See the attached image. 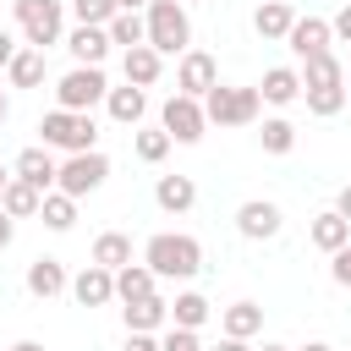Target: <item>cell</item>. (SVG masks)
Wrapping results in <instances>:
<instances>
[{
	"instance_id": "33",
	"label": "cell",
	"mask_w": 351,
	"mask_h": 351,
	"mask_svg": "<svg viewBox=\"0 0 351 351\" xmlns=\"http://www.w3.org/2000/svg\"><path fill=\"white\" fill-rule=\"evenodd\" d=\"M115 0H71V16H77V27H110L115 22Z\"/></svg>"
},
{
	"instance_id": "10",
	"label": "cell",
	"mask_w": 351,
	"mask_h": 351,
	"mask_svg": "<svg viewBox=\"0 0 351 351\" xmlns=\"http://www.w3.org/2000/svg\"><path fill=\"white\" fill-rule=\"evenodd\" d=\"M280 225H285V214H280V203H269V197H247V203L236 208V230H241L247 241H269V236H280Z\"/></svg>"
},
{
	"instance_id": "21",
	"label": "cell",
	"mask_w": 351,
	"mask_h": 351,
	"mask_svg": "<svg viewBox=\"0 0 351 351\" xmlns=\"http://www.w3.org/2000/svg\"><path fill=\"white\" fill-rule=\"evenodd\" d=\"M121 71H126V82H132V88H154V82H159V71H165V55H159L154 44H137V49H126Z\"/></svg>"
},
{
	"instance_id": "35",
	"label": "cell",
	"mask_w": 351,
	"mask_h": 351,
	"mask_svg": "<svg viewBox=\"0 0 351 351\" xmlns=\"http://www.w3.org/2000/svg\"><path fill=\"white\" fill-rule=\"evenodd\" d=\"M346 104H351V99H346V88H313V93H307V110H313V115H324V121H329V115H340Z\"/></svg>"
},
{
	"instance_id": "44",
	"label": "cell",
	"mask_w": 351,
	"mask_h": 351,
	"mask_svg": "<svg viewBox=\"0 0 351 351\" xmlns=\"http://www.w3.org/2000/svg\"><path fill=\"white\" fill-rule=\"evenodd\" d=\"M121 11H143V5H154V0H115Z\"/></svg>"
},
{
	"instance_id": "19",
	"label": "cell",
	"mask_w": 351,
	"mask_h": 351,
	"mask_svg": "<svg viewBox=\"0 0 351 351\" xmlns=\"http://www.w3.org/2000/svg\"><path fill=\"white\" fill-rule=\"evenodd\" d=\"M121 318H126V335H154V329H170V302L165 296H148V302L121 307Z\"/></svg>"
},
{
	"instance_id": "18",
	"label": "cell",
	"mask_w": 351,
	"mask_h": 351,
	"mask_svg": "<svg viewBox=\"0 0 351 351\" xmlns=\"http://www.w3.org/2000/svg\"><path fill=\"white\" fill-rule=\"evenodd\" d=\"M307 236H313V247L318 252H340V247H351V219H340L335 208H324V214H313V225H307Z\"/></svg>"
},
{
	"instance_id": "38",
	"label": "cell",
	"mask_w": 351,
	"mask_h": 351,
	"mask_svg": "<svg viewBox=\"0 0 351 351\" xmlns=\"http://www.w3.org/2000/svg\"><path fill=\"white\" fill-rule=\"evenodd\" d=\"M329 274H335V285H351V247L335 252V269H329Z\"/></svg>"
},
{
	"instance_id": "9",
	"label": "cell",
	"mask_w": 351,
	"mask_h": 351,
	"mask_svg": "<svg viewBox=\"0 0 351 351\" xmlns=\"http://www.w3.org/2000/svg\"><path fill=\"white\" fill-rule=\"evenodd\" d=\"M219 88V66H214V55L208 49H186L181 60H176V93H186V99H208Z\"/></svg>"
},
{
	"instance_id": "39",
	"label": "cell",
	"mask_w": 351,
	"mask_h": 351,
	"mask_svg": "<svg viewBox=\"0 0 351 351\" xmlns=\"http://www.w3.org/2000/svg\"><path fill=\"white\" fill-rule=\"evenodd\" d=\"M16 49H22V44L11 38V27H0V71H5L11 60H16Z\"/></svg>"
},
{
	"instance_id": "43",
	"label": "cell",
	"mask_w": 351,
	"mask_h": 351,
	"mask_svg": "<svg viewBox=\"0 0 351 351\" xmlns=\"http://www.w3.org/2000/svg\"><path fill=\"white\" fill-rule=\"evenodd\" d=\"M214 351H247V340H230V335H225V340H219Z\"/></svg>"
},
{
	"instance_id": "49",
	"label": "cell",
	"mask_w": 351,
	"mask_h": 351,
	"mask_svg": "<svg viewBox=\"0 0 351 351\" xmlns=\"http://www.w3.org/2000/svg\"><path fill=\"white\" fill-rule=\"evenodd\" d=\"M263 351H291V346H263Z\"/></svg>"
},
{
	"instance_id": "13",
	"label": "cell",
	"mask_w": 351,
	"mask_h": 351,
	"mask_svg": "<svg viewBox=\"0 0 351 351\" xmlns=\"http://www.w3.org/2000/svg\"><path fill=\"white\" fill-rule=\"evenodd\" d=\"M60 291H71V274H66V263H60V258H33V263H27V296H38V302H55Z\"/></svg>"
},
{
	"instance_id": "6",
	"label": "cell",
	"mask_w": 351,
	"mask_h": 351,
	"mask_svg": "<svg viewBox=\"0 0 351 351\" xmlns=\"http://www.w3.org/2000/svg\"><path fill=\"white\" fill-rule=\"evenodd\" d=\"M38 132H44V148H66V154H93V143H99L93 115H77V110H49L38 121Z\"/></svg>"
},
{
	"instance_id": "31",
	"label": "cell",
	"mask_w": 351,
	"mask_h": 351,
	"mask_svg": "<svg viewBox=\"0 0 351 351\" xmlns=\"http://www.w3.org/2000/svg\"><path fill=\"white\" fill-rule=\"evenodd\" d=\"M38 219H44L49 230H71V225H77V197H66V192H44Z\"/></svg>"
},
{
	"instance_id": "24",
	"label": "cell",
	"mask_w": 351,
	"mask_h": 351,
	"mask_svg": "<svg viewBox=\"0 0 351 351\" xmlns=\"http://www.w3.org/2000/svg\"><path fill=\"white\" fill-rule=\"evenodd\" d=\"M219 329H225L230 340H252V335L263 329V307H258V302H230V307L219 313Z\"/></svg>"
},
{
	"instance_id": "12",
	"label": "cell",
	"mask_w": 351,
	"mask_h": 351,
	"mask_svg": "<svg viewBox=\"0 0 351 351\" xmlns=\"http://www.w3.org/2000/svg\"><path fill=\"white\" fill-rule=\"evenodd\" d=\"M291 55L296 60H313V55H329V44H335V33H329V22L324 16H296V27H291Z\"/></svg>"
},
{
	"instance_id": "5",
	"label": "cell",
	"mask_w": 351,
	"mask_h": 351,
	"mask_svg": "<svg viewBox=\"0 0 351 351\" xmlns=\"http://www.w3.org/2000/svg\"><path fill=\"white\" fill-rule=\"evenodd\" d=\"M203 115H208V126H252V121L263 115V93H258V88H230V82H219V88L203 99Z\"/></svg>"
},
{
	"instance_id": "23",
	"label": "cell",
	"mask_w": 351,
	"mask_h": 351,
	"mask_svg": "<svg viewBox=\"0 0 351 351\" xmlns=\"http://www.w3.org/2000/svg\"><path fill=\"white\" fill-rule=\"evenodd\" d=\"M313 88H346V66L335 60V49L302 60V93H313Z\"/></svg>"
},
{
	"instance_id": "37",
	"label": "cell",
	"mask_w": 351,
	"mask_h": 351,
	"mask_svg": "<svg viewBox=\"0 0 351 351\" xmlns=\"http://www.w3.org/2000/svg\"><path fill=\"white\" fill-rule=\"evenodd\" d=\"M329 33H335L340 44H351V0H346V5H340V11L329 16Z\"/></svg>"
},
{
	"instance_id": "48",
	"label": "cell",
	"mask_w": 351,
	"mask_h": 351,
	"mask_svg": "<svg viewBox=\"0 0 351 351\" xmlns=\"http://www.w3.org/2000/svg\"><path fill=\"white\" fill-rule=\"evenodd\" d=\"M5 186H11V170H5V165H0V192H5Z\"/></svg>"
},
{
	"instance_id": "14",
	"label": "cell",
	"mask_w": 351,
	"mask_h": 351,
	"mask_svg": "<svg viewBox=\"0 0 351 351\" xmlns=\"http://www.w3.org/2000/svg\"><path fill=\"white\" fill-rule=\"evenodd\" d=\"M71 296H77V307H104V302H115V269L88 263L82 274H71Z\"/></svg>"
},
{
	"instance_id": "11",
	"label": "cell",
	"mask_w": 351,
	"mask_h": 351,
	"mask_svg": "<svg viewBox=\"0 0 351 351\" xmlns=\"http://www.w3.org/2000/svg\"><path fill=\"white\" fill-rule=\"evenodd\" d=\"M11 176H16V181H27V186H38V192H55V181H60V159L38 143V148H22V154H16Z\"/></svg>"
},
{
	"instance_id": "8",
	"label": "cell",
	"mask_w": 351,
	"mask_h": 351,
	"mask_svg": "<svg viewBox=\"0 0 351 351\" xmlns=\"http://www.w3.org/2000/svg\"><path fill=\"white\" fill-rule=\"evenodd\" d=\"M159 126L170 132V143H197L208 132V115H203V99H186V93H170L165 110H159Z\"/></svg>"
},
{
	"instance_id": "7",
	"label": "cell",
	"mask_w": 351,
	"mask_h": 351,
	"mask_svg": "<svg viewBox=\"0 0 351 351\" xmlns=\"http://www.w3.org/2000/svg\"><path fill=\"white\" fill-rule=\"evenodd\" d=\"M110 181V159L93 148V154H66L60 159V181H55V192H66V197H88V192H99Z\"/></svg>"
},
{
	"instance_id": "25",
	"label": "cell",
	"mask_w": 351,
	"mask_h": 351,
	"mask_svg": "<svg viewBox=\"0 0 351 351\" xmlns=\"http://www.w3.org/2000/svg\"><path fill=\"white\" fill-rule=\"evenodd\" d=\"M208 318H214V307H208L203 291H181V296L170 302V324H176V329H203Z\"/></svg>"
},
{
	"instance_id": "4",
	"label": "cell",
	"mask_w": 351,
	"mask_h": 351,
	"mask_svg": "<svg viewBox=\"0 0 351 351\" xmlns=\"http://www.w3.org/2000/svg\"><path fill=\"white\" fill-rule=\"evenodd\" d=\"M110 99V77H104V66H71L60 82H55V110H77V115H88L93 104H104Z\"/></svg>"
},
{
	"instance_id": "2",
	"label": "cell",
	"mask_w": 351,
	"mask_h": 351,
	"mask_svg": "<svg viewBox=\"0 0 351 351\" xmlns=\"http://www.w3.org/2000/svg\"><path fill=\"white\" fill-rule=\"evenodd\" d=\"M11 11H16V27H22L27 49L66 44V11H60V0H11Z\"/></svg>"
},
{
	"instance_id": "15",
	"label": "cell",
	"mask_w": 351,
	"mask_h": 351,
	"mask_svg": "<svg viewBox=\"0 0 351 351\" xmlns=\"http://www.w3.org/2000/svg\"><path fill=\"white\" fill-rule=\"evenodd\" d=\"M291 27H296V11H291L285 0H263V5L252 11V33H258L263 44H285Z\"/></svg>"
},
{
	"instance_id": "46",
	"label": "cell",
	"mask_w": 351,
	"mask_h": 351,
	"mask_svg": "<svg viewBox=\"0 0 351 351\" xmlns=\"http://www.w3.org/2000/svg\"><path fill=\"white\" fill-rule=\"evenodd\" d=\"M11 351H44V346H38V340H16Z\"/></svg>"
},
{
	"instance_id": "1",
	"label": "cell",
	"mask_w": 351,
	"mask_h": 351,
	"mask_svg": "<svg viewBox=\"0 0 351 351\" xmlns=\"http://www.w3.org/2000/svg\"><path fill=\"white\" fill-rule=\"evenodd\" d=\"M143 263H148L159 280H192V274L203 269V247H197V236L159 230V236H148V247H143Z\"/></svg>"
},
{
	"instance_id": "30",
	"label": "cell",
	"mask_w": 351,
	"mask_h": 351,
	"mask_svg": "<svg viewBox=\"0 0 351 351\" xmlns=\"http://www.w3.org/2000/svg\"><path fill=\"white\" fill-rule=\"evenodd\" d=\"M93 263H99V269H126V263H132V236L104 230V236L93 241Z\"/></svg>"
},
{
	"instance_id": "40",
	"label": "cell",
	"mask_w": 351,
	"mask_h": 351,
	"mask_svg": "<svg viewBox=\"0 0 351 351\" xmlns=\"http://www.w3.org/2000/svg\"><path fill=\"white\" fill-rule=\"evenodd\" d=\"M121 351H159V340H154V335H126Z\"/></svg>"
},
{
	"instance_id": "20",
	"label": "cell",
	"mask_w": 351,
	"mask_h": 351,
	"mask_svg": "<svg viewBox=\"0 0 351 351\" xmlns=\"http://www.w3.org/2000/svg\"><path fill=\"white\" fill-rule=\"evenodd\" d=\"M66 49H71L77 66H104V55H110V33H104V27H71V33H66Z\"/></svg>"
},
{
	"instance_id": "26",
	"label": "cell",
	"mask_w": 351,
	"mask_h": 351,
	"mask_svg": "<svg viewBox=\"0 0 351 351\" xmlns=\"http://www.w3.org/2000/svg\"><path fill=\"white\" fill-rule=\"evenodd\" d=\"M0 208H5V214H11V219H33V214H38V208H44V192H38V186H27V181H16V176H11V186H5V192H0Z\"/></svg>"
},
{
	"instance_id": "45",
	"label": "cell",
	"mask_w": 351,
	"mask_h": 351,
	"mask_svg": "<svg viewBox=\"0 0 351 351\" xmlns=\"http://www.w3.org/2000/svg\"><path fill=\"white\" fill-rule=\"evenodd\" d=\"M296 351H335V346H324V340H307V346H296Z\"/></svg>"
},
{
	"instance_id": "34",
	"label": "cell",
	"mask_w": 351,
	"mask_h": 351,
	"mask_svg": "<svg viewBox=\"0 0 351 351\" xmlns=\"http://www.w3.org/2000/svg\"><path fill=\"white\" fill-rule=\"evenodd\" d=\"M132 154H137L143 165H159V159L170 154V132H165V126H159V132H137V137H132Z\"/></svg>"
},
{
	"instance_id": "36",
	"label": "cell",
	"mask_w": 351,
	"mask_h": 351,
	"mask_svg": "<svg viewBox=\"0 0 351 351\" xmlns=\"http://www.w3.org/2000/svg\"><path fill=\"white\" fill-rule=\"evenodd\" d=\"M159 351H203V340H197V329H165V340H159Z\"/></svg>"
},
{
	"instance_id": "16",
	"label": "cell",
	"mask_w": 351,
	"mask_h": 351,
	"mask_svg": "<svg viewBox=\"0 0 351 351\" xmlns=\"http://www.w3.org/2000/svg\"><path fill=\"white\" fill-rule=\"evenodd\" d=\"M148 296H159V274H154L148 263H126V269H115V302H121V307L148 302Z\"/></svg>"
},
{
	"instance_id": "22",
	"label": "cell",
	"mask_w": 351,
	"mask_h": 351,
	"mask_svg": "<svg viewBox=\"0 0 351 351\" xmlns=\"http://www.w3.org/2000/svg\"><path fill=\"white\" fill-rule=\"evenodd\" d=\"M154 203H159L165 214H186V208L197 203V181H192V176H159V181H154Z\"/></svg>"
},
{
	"instance_id": "27",
	"label": "cell",
	"mask_w": 351,
	"mask_h": 351,
	"mask_svg": "<svg viewBox=\"0 0 351 351\" xmlns=\"http://www.w3.org/2000/svg\"><path fill=\"white\" fill-rule=\"evenodd\" d=\"M5 82H11V88H38V82H44V49H27V44H22L16 60L5 66Z\"/></svg>"
},
{
	"instance_id": "29",
	"label": "cell",
	"mask_w": 351,
	"mask_h": 351,
	"mask_svg": "<svg viewBox=\"0 0 351 351\" xmlns=\"http://www.w3.org/2000/svg\"><path fill=\"white\" fill-rule=\"evenodd\" d=\"M104 104H110V115H115L121 126H137V121H143V110H148L143 88H132V82H126V88H110V99H104Z\"/></svg>"
},
{
	"instance_id": "41",
	"label": "cell",
	"mask_w": 351,
	"mask_h": 351,
	"mask_svg": "<svg viewBox=\"0 0 351 351\" xmlns=\"http://www.w3.org/2000/svg\"><path fill=\"white\" fill-rule=\"evenodd\" d=\"M11 236H16V219L0 208V247H11Z\"/></svg>"
},
{
	"instance_id": "3",
	"label": "cell",
	"mask_w": 351,
	"mask_h": 351,
	"mask_svg": "<svg viewBox=\"0 0 351 351\" xmlns=\"http://www.w3.org/2000/svg\"><path fill=\"white\" fill-rule=\"evenodd\" d=\"M148 44L159 55H186L192 49V16L181 0H154L148 5Z\"/></svg>"
},
{
	"instance_id": "28",
	"label": "cell",
	"mask_w": 351,
	"mask_h": 351,
	"mask_svg": "<svg viewBox=\"0 0 351 351\" xmlns=\"http://www.w3.org/2000/svg\"><path fill=\"white\" fill-rule=\"evenodd\" d=\"M104 33H110V44L137 49V44H148V16H137V11H115V22H110Z\"/></svg>"
},
{
	"instance_id": "17",
	"label": "cell",
	"mask_w": 351,
	"mask_h": 351,
	"mask_svg": "<svg viewBox=\"0 0 351 351\" xmlns=\"http://www.w3.org/2000/svg\"><path fill=\"white\" fill-rule=\"evenodd\" d=\"M258 93H263V104L285 110V104H296V99H302V71H296V66H269V71H263V82H258Z\"/></svg>"
},
{
	"instance_id": "47",
	"label": "cell",
	"mask_w": 351,
	"mask_h": 351,
	"mask_svg": "<svg viewBox=\"0 0 351 351\" xmlns=\"http://www.w3.org/2000/svg\"><path fill=\"white\" fill-rule=\"evenodd\" d=\"M5 115H11V99H5V88H0V121H5Z\"/></svg>"
},
{
	"instance_id": "50",
	"label": "cell",
	"mask_w": 351,
	"mask_h": 351,
	"mask_svg": "<svg viewBox=\"0 0 351 351\" xmlns=\"http://www.w3.org/2000/svg\"><path fill=\"white\" fill-rule=\"evenodd\" d=\"M346 99H351V82H346Z\"/></svg>"
},
{
	"instance_id": "42",
	"label": "cell",
	"mask_w": 351,
	"mask_h": 351,
	"mask_svg": "<svg viewBox=\"0 0 351 351\" xmlns=\"http://www.w3.org/2000/svg\"><path fill=\"white\" fill-rule=\"evenodd\" d=\"M335 214H340V219H351V186H340V197H335Z\"/></svg>"
},
{
	"instance_id": "32",
	"label": "cell",
	"mask_w": 351,
	"mask_h": 351,
	"mask_svg": "<svg viewBox=\"0 0 351 351\" xmlns=\"http://www.w3.org/2000/svg\"><path fill=\"white\" fill-rule=\"evenodd\" d=\"M258 143H263V154H291V148H296V126H291L285 115H269L263 132H258Z\"/></svg>"
}]
</instances>
